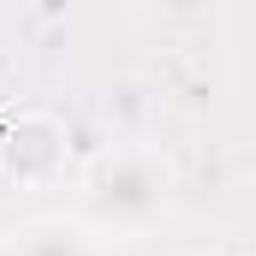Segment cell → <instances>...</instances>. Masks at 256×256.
Returning <instances> with one entry per match:
<instances>
[{"instance_id": "cell-1", "label": "cell", "mask_w": 256, "mask_h": 256, "mask_svg": "<svg viewBox=\"0 0 256 256\" xmlns=\"http://www.w3.org/2000/svg\"><path fill=\"white\" fill-rule=\"evenodd\" d=\"M167 185L173 173L155 149H114L90 173V208L108 226H149L167 208Z\"/></svg>"}, {"instance_id": "cell-2", "label": "cell", "mask_w": 256, "mask_h": 256, "mask_svg": "<svg viewBox=\"0 0 256 256\" xmlns=\"http://www.w3.org/2000/svg\"><path fill=\"white\" fill-rule=\"evenodd\" d=\"M0 167L12 185H48L66 167V126L54 114H24L0 137Z\"/></svg>"}, {"instance_id": "cell-3", "label": "cell", "mask_w": 256, "mask_h": 256, "mask_svg": "<svg viewBox=\"0 0 256 256\" xmlns=\"http://www.w3.org/2000/svg\"><path fill=\"white\" fill-rule=\"evenodd\" d=\"M6 256H102V250H96V238H90V226H84V220L42 214V220H30V226H18V232H12Z\"/></svg>"}]
</instances>
